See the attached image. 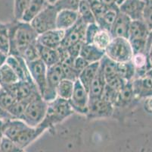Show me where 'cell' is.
Wrapping results in <instances>:
<instances>
[{"label": "cell", "mask_w": 152, "mask_h": 152, "mask_svg": "<svg viewBox=\"0 0 152 152\" xmlns=\"http://www.w3.org/2000/svg\"><path fill=\"white\" fill-rule=\"evenodd\" d=\"M6 25L10 40L9 55L22 56L26 49L37 42L39 34L30 22L15 20Z\"/></svg>", "instance_id": "cell-1"}, {"label": "cell", "mask_w": 152, "mask_h": 152, "mask_svg": "<svg viewBox=\"0 0 152 152\" xmlns=\"http://www.w3.org/2000/svg\"><path fill=\"white\" fill-rule=\"evenodd\" d=\"M68 100L57 97L48 103V107L43 121L39 126L45 130L51 129L55 125L61 123L74 113Z\"/></svg>", "instance_id": "cell-2"}, {"label": "cell", "mask_w": 152, "mask_h": 152, "mask_svg": "<svg viewBox=\"0 0 152 152\" xmlns=\"http://www.w3.org/2000/svg\"><path fill=\"white\" fill-rule=\"evenodd\" d=\"M48 102L38 95L30 100L26 107L22 120L31 127H37L40 125L45 116Z\"/></svg>", "instance_id": "cell-3"}, {"label": "cell", "mask_w": 152, "mask_h": 152, "mask_svg": "<svg viewBox=\"0 0 152 152\" xmlns=\"http://www.w3.org/2000/svg\"><path fill=\"white\" fill-rule=\"evenodd\" d=\"M58 10L54 5L47 2L43 9L36 15L30 22L38 34L56 29V18Z\"/></svg>", "instance_id": "cell-4"}, {"label": "cell", "mask_w": 152, "mask_h": 152, "mask_svg": "<svg viewBox=\"0 0 152 152\" xmlns=\"http://www.w3.org/2000/svg\"><path fill=\"white\" fill-rule=\"evenodd\" d=\"M105 56L115 62H126L133 57L129 40L124 37H114L105 50Z\"/></svg>", "instance_id": "cell-5"}, {"label": "cell", "mask_w": 152, "mask_h": 152, "mask_svg": "<svg viewBox=\"0 0 152 152\" xmlns=\"http://www.w3.org/2000/svg\"><path fill=\"white\" fill-rule=\"evenodd\" d=\"M64 79L63 70L61 62L55 64L47 69V85L42 97L46 102L55 100L57 96V89L58 84Z\"/></svg>", "instance_id": "cell-6"}, {"label": "cell", "mask_w": 152, "mask_h": 152, "mask_svg": "<svg viewBox=\"0 0 152 152\" xmlns=\"http://www.w3.org/2000/svg\"><path fill=\"white\" fill-rule=\"evenodd\" d=\"M3 88L8 90L17 100H25L30 102L34 97L40 95L35 83L27 81L20 80Z\"/></svg>", "instance_id": "cell-7"}, {"label": "cell", "mask_w": 152, "mask_h": 152, "mask_svg": "<svg viewBox=\"0 0 152 152\" xmlns=\"http://www.w3.org/2000/svg\"><path fill=\"white\" fill-rule=\"evenodd\" d=\"M116 65L117 62L110 59L107 56H104L100 61V66L103 71L106 85L120 91L127 82L118 75L116 70Z\"/></svg>", "instance_id": "cell-8"}, {"label": "cell", "mask_w": 152, "mask_h": 152, "mask_svg": "<svg viewBox=\"0 0 152 152\" xmlns=\"http://www.w3.org/2000/svg\"><path fill=\"white\" fill-rule=\"evenodd\" d=\"M68 101L74 113L86 115L89 101V92L78 79L75 81L74 91Z\"/></svg>", "instance_id": "cell-9"}, {"label": "cell", "mask_w": 152, "mask_h": 152, "mask_svg": "<svg viewBox=\"0 0 152 152\" xmlns=\"http://www.w3.org/2000/svg\"><path fill=\"white\" fill-rule=\"evenodd\" d=\"M114 109V106L103 97L89 99L88 111L86 116L91 119L108 118L113 115Z\"/></svg>", "instance_id": "cell-10"}, {"label": "cell", "mask_w": 152, "mask_h": 152, "mask_svg": "<svg viewBox=\"0 0 152 152\" xmlns=\"http://www.w3.org/2000/svg\"><path fill=\"white\" fill-rule=\"evenodd\" d=\"M87 24L80 18L74 26L64 31V37L60 47L67 48L74 45H82L85 43L86 29Z\"/></svg>", "instance_id": "cell-11"}, {"label": "cell", "mask_w": 152, "mask_h": 152, "mask_svg": "<svg viewBox=\"0 0 152 152\" xmlns=\"http://www.w3.org/2000/svg\"><path fill=\"white\" fill-rule=\"evenodd\" d=\"M31 78L35 83L41 97L47 85V66L39 59L33 62H27Z\"/></svg>", "instance_id": "cell-12"}, {"label": "cell", "mask_w": 152, "mask_h": 152, "mask_svg": "<svg viewBox=\"0 0 152 152\" xmlns=\"http://www.w3.org/2000/svg\"><path fill=\"white\" fill-rule=\"evenodd\" d=\"M132 90L135 97L149 98L152 97V69L132 81Z\"/></svg>", "instance_id": "cell-13"}, {"label": "cell", "mask_w": 152, "mask_h": 152, "mask_svg": "<svg viewBox=\"0 0 152 152\" xmlns=\"http://www.w3.org/2000/svg\"><path fill=\"white\" fill-rule=\"evenodd\" d=\"M145 3L146 0H125L118 6L119 11L129 17L131 21L142 20Z\"/></svg>", "instance_id": "cell-14"}, {"label": "cell", "mask_w": 152, "mask_h": 152, "mask_svg": "<svg viewBox=\"0 0 152 152\" xmlns=\"http://www.w3.org/2000/svg\"><path fill=\"white\" fill-rule=\"evenodd\" d=\"M64 30L54 29L39 34L37 43L44 47L58 50L61 46Z\"/></svg>", "instance_id": "cell-15"}, {"label": "cell", "mask_w": 152, "mask_h": 152, "mask_svg": "<svg viewBox=\"0 0 152 152\" xmlns=\"http://www.w3.org/2000/svg\"><path fill=\"white\" fill-rule=\"evenodd\" d=\"M45 131V129L40 126L31 127L28 125L19 134L13 142L19 148L23 150L29 145L31 144L32 142H34L37 138L39 137Z\"/></svg>", "instance_id": "cell-16"}, {"label": "cell", "mask_w": 152, "mask_h": 152, "mask_svg": "<svg viewBox=\"0 0 152 152\" xmlns=\"http://www.w3.org/2000/svg\"><path fill=\"white\" fill-rule=\"evenodd\" d=\"M131 22L132 21L129 17L119 11L115 21L110 30V33H111L113 38L124 37L127 39Z\"/></svg>", "instance_id": "cell-17"}, {"label": "cell", "mask_w": 152, "mask_h": 152, "mask_svg": "<svg viewBox=\"0 0 152 152\" xmlns=\"http://www.w3.org/2000/svg\"><path fill=\"white\" fill-rule=\"evenodd\" d=\"M79 18V13L77 11H58L56 18V29L65 31L75 24Z\"/></svg>", "instance_id": "cell-18"}, {"label": "cell", "mask_w": 152, "mask_h": 152, "mask_svg": "<svg viewBox=\"0 0 152 152\" xmlns=\"http://www.w3.org/2000/svg\"><path fill=\"white\" fill-rule=\"evenodd\" d=\"M151 32V31L149 30L143 20L132 21L129 26L127 39L129 41L135 40H148Z\"/></svg>", "instance_id": "cell-19"}, {"label": "cell", "mask_w": 152, "mask_h": 152, "mask_svg": "<svg viewBox=\"0 0 152 152\" xmlns=\"http://www.w3.org/2000/svg\"><path fill=\"white\" fill-rule=\"evenodd\" d=\"M79 56L90 64L100 62L105 56V51L100 50L92 44L84 43L81 47Z\"/></svg>", "instance_id": "cell-20"}, {"label": "cell", "mask_w": 152, "mask_h": 152, "mask_svg": "<svg viewBox=\"0 0 152 152\" xmlns=\"http://www.w3.org/2000/svg\"><path fill=\"white\" fill-rule=\"evenodd\" d=\"M27 126H28V125L21 119H9L5 121L2 134L3 136L14 141Z\"/></svg>", "instance_id": "cell-21"}, {"label": "cell", "mask_w": 152, "mask_h": 152, "mask_svg": "<svg viewBox=\"0 0 152 152\" xmlns=\"http://www.w3.org/2000/svg\"><path fill=\"white\" fill-rule=\"evenodd\" d=\"M37 50H38L39 58L44 62L47 68L61 62L60 54H59L58 50L44 47L37 43Z\"/></svg>", "instance_id": "cell-22"}, {"label": "cell", "mask_w": 152, "mask_h": 152, "mask_svg": "<svg viewBox=\"0 0 152 152\" xmlns=\"http://www.w3.org/2000/svg\"><path fill=\"white\" fill-rule=\"evenodd\" d=\"M105 86L106 82L104 76L103 71L101 66H99V71L91 83L90 87L88 90L89 99H96L102 97Z\"/></svg>", "instance_id": "cell-23"}, {"label": "cell", "mask_w": 152, "mask_h": 152, "mask_svg": "<svg viewBox=\"0 0 152 152\" xmlns=\"http://www.w3.org/2000/svg\"><path fill=\"white\" fill-rule=\"evenodd\" d=\"M99 66L100 62L89 64L79 75L78 80L87 90H89L91 83L99 71Z\"/></svg>", "instance_id": "cell-24"}, {"label": "cell", "mask_w": 152, "mask_h": 152, "mask_svg": "<svg viewBox=\"0 0 152 152\" xmlns=\"http://www.w3.org/2000/svg\"><path fill=\"white\" fill-rule=\"evenodd\" d=\"M19 78L13 69L5 62L0 67V85L4 87L18 82Z\"/></svg>", "instance_id": "cell-25"}, {"label": "cell", "mask_w": 152, "mask_h": 152, "mask_svg": "<svg viewBox=\"0 0 152 152\" xmlns=\"http://www.w3.org/2000/svg\"><path fill=\"white\" fill-rule=\"evenodd\" d=\"M119 12L118 7H114V8H108L105 13L104 14L103 16L100 19L96 22V24L99 25V27L102 30H105L110 31L112 25L114 24L116 19L117 13Z\"/></svg>", "instance_id": "cell-26"}, {"label": "cell", "mask_w": 152, "mask_h": 152, "mask_svg": "<svg viewBox=\"0 0 152 152\" xmlns=\"http://www.w3.org/2000/svg\"><path fill=\"white\" fill-rule=\"evenodd\" d=\"M116 70L118 75L126 82H132L135 76V69L132 60L126 62H117Z\"/></svg>", "instance_id": "cell-27"}, {"label": "cell", "mask_w": 152, "mask_h": 152, "mask_svg": "<svg viewBox=\"0 0 152 152\" xmlns=\"http://www.w3.org/2000/svg\"><path fill=\"white\" fill-rule=\"evenodd\" d=\"M47 4V0H30V5L23 15L21 21L26 22H30L32 19L37 15H38L43 9Z\"/></svg>", "instance_id": "cell-28"}, {"label": "cell", "mask_w": 152, "mask_h": 152, "mask_svg": "<svg viewBox=\"0 0 152 152\" xmlns=\"http://www.w3.org/2000/svg\"><path fill=\"white\" fill-rule=\"evenodd\" d=\"M134 97L135 95H134V92L132 90V82H127L124 88L119 91L117 102L115 104V107H125L130 102Z\"/></svg>", "instance_id": "cell-29"}, {"label": "cell", "mask_w": 152, "mask_h": 152, "mask_svg": "<svg viewBox=\"0 0 152 152\" xmlns=\"http://www.w3.org/2000/svg\"><path fill=\"white\" fill-rule=\"evenodd\" d=\"M112 40H113V37L110 31L100 29L94 37L92 44L100 50L105 51Z\"/></svg>", "instance_id": "cell-30"}, {"label": "cell", "mask_w": 152, "mask_h": 152, "mask_svg": "<svg viewBox=\"0 0 152 152\" xmlns=\"http://www.w3.org/2000/svg\"><path fill=\"white\" fill-rule=\"evenodd\" d=\"M74 83L75 82L74 81L66 79H62L56 89L58 97L67 100H70L74 91Z\"/></svg>", "instance_id": "cell-31"}, {"label": "cell", "mask_w": 152, "mask_h": 152, "mask_svg": "<svg viewBox=\"0 0 152 152\" xmlns=\"http://www.w3.org/2000/svg\"><path fill=\"white\" fill-rule=\"evenodd\" d=\"M77 12H78L80 18L86 24L95 23V16L91 8V5L86 0H81Z\"/></svg>", "instance_id": "cell-32"}, {"label": "cell", "mask_w": 152, "mask_h": 152, "mask_svg": "<svg viewBox=\"0 0 152 152\" xmlns=\"http://www.w3.org/2000/svg\"><path fill=\"white\" fill-rule=\"evenodd\" d=\"M10 51V40L7 25L0 23V52L9 55Z\"/></svg>", "instance_id": "cell-33"}, {"label": "cell", "mask_w": 152, "mask_h": 152, "mask_svg": "<svg viewBox=\"0 0 152 152\" xmlns=\"http://www.w3.org/2000/svg\"><path fill=\"white\" fill-rule=\"evenodd\" d=\"M28 101H25V100H17L9 109L8 112L12 116L13 119H21L22 120L24 110H25L26 107L28 104Z\"/></svg>", "instance_id": "cell-34"}, {"label": "cell", "mask_w": 152, "mask_h": 152, "mask_svg": "<svg viewBox=\"0 0 152 152\" xmlns=\"http://www.w3.org/2000/svg\"><path fill=\"white\" fill-rule=\"evenodd\" d=\"M30 0H14V17L15 20L21 21L25 14Z\"/></svg>", "instance_id": "cell-35"}, {"label": "cell", "mask_w": 152, "mask_h": 152, "mask_svg": "<svg viewBox=\"0 0 152 152\" xmlns=\"http://www.w3.org/2000/svg\"><path fill=\"white\" fill-rule=\"evenodd\" d=\"M80 2L81 0H58L54 5L58 11L71 10L77 12Z\"/></svg>", "instance_id": "cell-36"}, {"label": "cell", "mask_w": 152, "mask_h": 152, "mask_svg": "<svg viewBox=\"0 0 152 152\" xmlns=\"http://www.w3.org/2000/svg\"><path fill=\"white\" fill-rule=\"evenodd\" d=\"M17 101V100L3 87L0 89V105L7 111Z\"/></svg>", "instance_id": "cell-37"}, {"label": "cell", "mask_w": 152, "mask_h": 152, "mask_svg": "<svg viewBox=\"0 0 152 152\" xmlns=\"http://www.w3.org/2000/svg\"><path fill=\"white\" fill-rule=\"evenodd\" d=\"M0 152H23L15 142L8 138L2 136L0 144Z\"/></svg>", "instance_id": "cell-38"}, {"label": "cell", "mask_w": 152, "mask_h": 152, "mask_svg": "<svg viewBox=\"0 0 152 152\" xmlns=\"http://www.w3.org/2000/svg\"><path fill=\"white\" fill-rule=\"evenodd\" d=\"M90 5L94 16H95V23L99 19H100L103 16V15L105 13L106 11L108 9V8H110V7H107V5H104L103 2H101L100 0H97V1L92 2Z\"/></svg>", "instance_id": "cell-39"}, {"label": "cell", "mask_w": 152, "mask_h": 152, "mask_svg": "<svg viewBox=\"0 0 152 152\" xmlns=\"http://www.w3.org/2000/svg\"><path fill=\"white\" fill-rule=\"evenodd\" d=\"M22 57L23 59L26 61V62H30L35 61L37 59H39V53H38V50H37V42L34 44H31L29 46L26 50L23 52Z\"/></svg>", "instance_id": "cell-40"}, {"label": "cell", "mask_w": 152, "mask_h": 152, "mask_svg": "<svg viewBox=\"0 0 152 152\" xmlns=\"http://www.w3.org/2000/svg\"><path fill=\"white\" fill-rule=\"evenodd\" d=\"M142 20L152 32V0H146Z\"/></svg>", "instance_id": "cell-41"}, {"label": "cell", "mask_w": 152, "mask_h": 152, "mask_svg": "<svg viewBox=\"0 0 152 152\" xmlns=\"http://www.w3.org/2000/svg\"><path fill=\"white\" fill-rule=\"evenodd\" d=\"M61 65L62 70H63L64 79H69V80L74 81V82L78 79L79 73L74 69L73 65H67V64L64 63H61Z\"/></svg>", "instance_id": "cell-42"}, {"label": "cell", "mask_w": 152, "mask_h": 152, "mask_svg": "<svg viewBox=\"0 0 152 152\" xmlns=\"http://www.w3.org/2000/svg\"><path fill=\"white\" fill-rule=\"evenodd\" d=\"M100 27L96 23H92L87 24L86 29L85 35V43L86 44H92L94 37L97 32L100 30Z\"/></svg>", "instance_id": "cell-43"}, {"label": "cell", "mask_w": 152, "mask_h": 152, "mask_svg": "<svg viewBox=\"0 0 152 152\" xmlns=\"http://www.w3.org/2000/svg\"><path fill=\"white\" fill-rule=\"evenodd\" d=\"M89 64V63H88L85 59H83L82 57H80L79 56H77V58L74 59V62H73V67H74V69H75V70L78 72L79 75H80V72H82Z\"/></svg>", "instance_id": "cell-44"}, {"label": "cell", "mask_w": 152, "mask_h": 152, "mask_svg": "<svg viewBox=\"0 0 152 152\" xmlns=\"http://www.w3.org/2000/svg\"><path fill=\"white\" fill-rule=\"evenodd\" d=\"M11 119H13L12 116L9 114V113L6 110H5L2 106L0 105V120L6 121Z\"/></svg>", "instance_id": "cell-45"}, {"label": "cell", "mask_w": 152, "mask_h": 152, "mask_svg": "<svg viewBox=\"0 0 152 152\" xmlns=\"http://www.w3.org/2000/svg\"><path fill=\"white\" fill-rule=\"evenodd\" d=\"M100 1L102 2H103L104 5H107V7H110V8L118 7L117 5V4L115 3V1H114V0H100Z\"/></svg>", "instance_id": "cell-46"}, {"label": "cell", "mask_w": 152, "mask_h": 152, "mask_svg": "<svg viewBox=\"0 0 152 152\" xmlns=\"http://www.w3.org/2000/svg\"><path fill=\"white\" fill-rule=\"evenodd\" d=\"M7 56H8V55H5V54H4L3 53L0 52V67L2 66L3 64L5 63Z\"/></svg>", "instance_id": "cell-47"}, {"label": "cell", "mask_w": 152, "mask_h": 152, "mask_svg": "<svg viewBox=\"0 0 152 152\" xmlns=\"http://www.w3.org/2000/svg\"><path fill=\"white\" fill-rule=\"evenodd\" d=\"M148 102H147V107L148 109H150V110L152 112V97L148 98Z\"/></svg>", "instance_id": "cell-48"}, {"label": "cell", "mask_w": 152, "mask_h": 152, "mask_svg": "<svg viewBox=\"0 0 152 152\" xmlns=\"http://www.w3.org/2000/svg\"><path fill=\"white\" fill-rule=\"evenodd\" d=\"M4 124H5V121L0 120V136H3V134H2V130H3Z\"/></svg>", "instance_id": "cell-49"}, {"label": "cell", "mask_w": 152, "mask_h": 152, "mask_svg": "<svg viewBox=\"0 0 152 152\" xmlns=\"http://www.w3.org/2000/svg\"><path fill=\"white\" fill-rule=\"evenodd\" d=\"M114 1H115V3L117 4V6H119V5H121V4L123 3L125 0H114Z\"/></svg>", "instance_id": "cell-50"}, {"label": "cell", "mask_w": 152, "mask_h": 152, "mask_svg": "<svg viewBox=\"0 0 152 152\" xmlns=\"http://www.w3.org/2000/svg\"><path fill=\"white\" fill-rule=\"evenodd\" d=\"M58 0H47V2L49 4H52V5H54L56 2H58Z\"/></svg>", "instance_id": "cell-51"}, {"label": "cell", "mask_w": 152, "mask_h": 152, "mask_svg": "<svg viewBox=\"0 0 152 152\" xmlns=\"http://www.w3.org/2000/svg\"><path fill=\"white\" fill-rule=\"evenodd\" d=\"M2 136H0V144H1V140H2Z\"/></svg>", "instance_id": "cell-52"}, {"label": "cell", "mask_w": 152, "mask_h": 152, "mask_svg": "<svg viewBox=\"0 0 152 152\" xmlns=\"http://www.w3.org/2000/svg\"><path fill=\"white\" fill-rule=\"evenodd\" d=\"M1 87H1V85H0V89H1Z\"/></svg>", "instance_id": "cell-53"}]
</instances>
